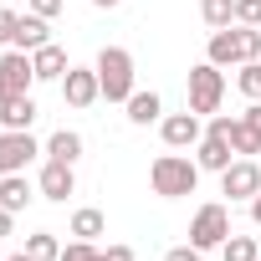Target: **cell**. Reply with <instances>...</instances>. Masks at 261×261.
<instances>
[{
  "mask_svg": "<svg viewBox=\"0 0 261 261\" xmlns=\"http://www.w3.org/2000/svg\"><path fill=\"white\" fill-rule=\"evenodd\" d=\"M236 87H241L246 102H256V97H261V62H241V67H236Z\"/></svg>",
  "mask_w": 261,
  "mask_h": 261,
  "instance_id": "cb8c5ba5",
  "label": "cell"
},
{
  "mask_svg": "<svg viewBox=\"0 0 261 261\" xmlns=\"http://www.w3.org/2000/svg\"><path fill=\"white\" fill-rule=\"evenodd\" d=\"M230 149H236V159H261V134L246 118H236V128H230Z\"/></svg>",
  "mask_w": 261,
  "mask_h": 261,
  "instance_id": "ffe728a7",
  "label": "cell"
},
{
  "mask_svg": "<svg viewBox=\"0 0 261 261\" xmlns=\"http://www.w3.org/2000/svg\"><path fill=\"white\" fill-rule=\"evenodd\" d=\"M205 62L215 67H241L246 51H241V26H225V31H210V46H205Z\"/></svg>",
  "mask_w": 261,
  "mask_h": 261,
  "instance_id": "7c38bea8",
  "label": "cell"
},
{
  "mask_svg": "<svg viewBox=\"0 0 261 261\" xmlns=\"http://www.w3.org/2000/svg\"><path fill=\"white\" fill-rule=\"evenodd\" d=\"M6 261H31V256H26V251H16V256H6Z\"/></svg>",
  "mask_w": 261,
  "mask_h": 261,
  "instance_id": "e575fe53",
  "label": "cell"
},
{
  "mask_svg": "<svg viewBox=\"0 0 261 261\" xmlns=\"http://www.w3.org/2000/svg\"><path fill=\"white\" fill-rule=\"evenodd\" d=\"M256 256H261V241L256 236H236L230 230L225 246H220V261H256Z\"/></svg>",
  "mask_w": 261,
  "mask_h": 261,
  "instance_id": "7402d4cb",
  "label": "cell"
},
{
  "mask_svg": "<svg viewBox=\"0 0 261 261\" xmlns=\"http://www.w3.org/2000/svg\"><path fill=\"white\" fill-rule=\"evenodd\" d=\"M31 87H36L31 51L6 46V51H0V102H11V97H21V92H31Z\"/></svg>",
  "mask_w": 261,
  "mask_h": 261,
  "instance_id": "5b68a950",
  "label": "cell"
},
{
  "mask_svg": "<svg viewBox=\"0 0 261 261\" xmlns=\"http://www.w3.org/2000/svg\"><path fill=\"white\" fill-rule=\"evenodd\" d=\"M46 41H51V21H46V16H36V11H26V16L16 21L11 46H16V51H36V46H46Z\"/></svg>",
  "mask_w": 261,
  "mask_h": 261,
  "instance_id": "4fadbf2b",
  "label": "cell"
},
{
  "mask_svg": "<svg viewBox=\"0 0 261 261\" xmlns=\"http://www.w3.org/2000/svg\"><path fill=\"white\" fill-rule=\"evenodd\" d=\"M36 190H41V200L67 205V195H77V164H57V159H46L41 174H36Z\"/></svg>",
  "mask_w": 261,
  "mask_h": 261,
  "instance_id": "30bf717a",
  "label": "cell"
},
{
  "mask_svg": "<svg viewBox=\"0 0 261 261\" xmlns=\"http://www.w3.org/2000/svg\"><path fill=\"white\" fill-rule=\"evenodd\" d=\"M220 102H225V67H215V62L190 67V113L215 118V113H220Z\"/></svg>",
  "mask_w": 261,
  "mask_h": 261,
  "instance_id": "3957f363",
  "label": "cell"
},
{
  "mask_svg": "<svg viewBox=\"0 0 261 261\" xmlns=\"http://www.w3.org/2000/svg\"><path fill=\"white\" fill-rule=\"evenodd\" d=\"M26 11H36V16H46V21H57V16L67 11V0H26Z\"/></svg>",
  "mask_w": 261,
  "mask_h": 261,
  "instance_id": "4316f807",
  "label": "cell"
},
{
  "mask_svg": "<svg viewBox=\"0 0 261 261\" xmlns=\"http://www.w3.org/2000/svg\"><path fill=\"white\" fill-rule=\"evenodd\" d=\"M159 139H164V149H195L200 139H205V118L200 113H164L159 118Z\"/></svg>",
  "mask_w": 261,
  "mask_h": 261,
  "instance_id": "52a82bcc",
  "label": "cell"
},
{
  "mask_svg": "<svg viewBox=\"0 0 261 261\" xmlns=\"http://www.w3.org/2000/svg\"><path fill=\"white\" fill-rule=\"evenodd\" d=\"M31 67H36V82H62L72 62H67V51H62L57 41H46V46L31 51Z\"/></svg>",
  "mask_w": 261,
  "mask_h": 261,
  "instance_id": "9a60e30c",
  "label": "cell"
},
{
  "mask_svg": "<svg viewBox=\"0 0 261 261\" xmlns=\"http://www.w3.org/2000/svg\"><path fill=\"white\" fill-rule=\"evenodd\" d=\"M41 149H46V159H57V164H77V159H82V134H77V128H57Z\"/></svg>",
  "mask_w": 261,
  "mask_h": 261,
  "instance_id": "ac0fdd59",
  "label": "cell"
},
{
  "mask_svg": "<svg viewBox=\"0 0 261 261\" xmlns=\"http://www.w3.org/2000/svg\"><path fill=\"white\" fill-rule=\"evenodd\" d=\"M195 164H200V169H210V174H225V169L236 164L230 139H220V134H210V128H205V139L195 144Z\"/></svg>",
  "mask_w": 261,
  "mask_h": 261,
  "instance_id": "8fae6325",
  "label": "cell"
},
{
  "mask_svg": "<svg viewBox=\"0 0 261 261\" xmlns=\"http://www.w3.org/2000/svg\"><path fill=\"white\" fill-rule=\"evenodd\" d=\"M102 261H139V256H134V246L113 241V246H102Z\"/></svg>",
  "mask_w": 261,
  "mask_h": 261,
  "instance_id": "f1b7e54d",
  "label": "cell"
},
{
  "mask_svg": "<svg viewBox=\"0 0 261 261\" xmlns=\"http://www.w3.org/2000/svg\"><path fill=\"white\" fill-rule=\"evenodd\" d=\"M241 118H246V123H251V128H256V134H261V97H256V102H251V108H246V113H241Z\"/></svg>",
  "mask_w": 261,
  "mask_h": 261,
  "instance_id": "4dcf8cb0",
  "label": "cell"
},
{
  "mask_svg": "<svg viewBox=\"0 0 261 261\" xmlns=\"http://www.w3.org/2000/svg\"><path fill=\"white\" fill-rule=\"evenodd\" d=\"M16 11H6V6H0V46H11V36H16Z\"/></svg>",
  "mask_w": 261,
  "mask_h": 261,
  "instance_id": "83f0119b",
  "label": "cell"
},
{
  "mask_svg": "<svg viewBox=\"0 0 261 261\" xmlns=\"http://www.w3.org/2000/svg\"><path fill=\"white\" fill-rule=\"evenodd\" d=\"M164 261H205V251L200 246H174V251H164Z\"/></svg>",
  "mask_w": 261,
  "mask_h": 261,
  "instance_id": "f546056e",
  "label": "cell"
},
{
  "mask_svg": "<svg viewBox=\"0 0 261 261\" xmlns=\"http://www.w3.org/2000/svg\"><path fill=\"white\" fill-rule=\"evenodd\" d=\"M92 67H97V82H102L108 102H128L139 92V72H134V51L128 46H102Z\"/></svg>",
  "mask_w": 261,
  "mask_h": 261,
  "instance_id": "7a4b0ae2",
  "label": "cell"
},
{
  "mask_svg": "<svg viewBox=\"0 0 261 261\" xmlns=\"http://www.w3.org/2000/svg\"><path fill=\"white\" fill-rule=\"evenodd\" d=\"M256 261H261V256H256Z\"/></svg>",
  "mask_w": 261,
  "mask_h": 261,
  "instance_id": "d590c367",
  "label": "cell"
},
{
  "mask_svg": "<svg viewBox=\"0 0 261 261\" xmlns=\"http://www.w3.org/2000/svg\"><path fill=\"white\" fill-rule=\"evenodd\" d=\"M46 149L31 134H16V128H0V174H26V164H36Z\"/></svg>",
  "mask_w": 261,
  "mask_h": 261,
  "instance_id": "8992f818",
  "label": "cell"
},
{
  "mask_svg": "<svg viewBox=\"0 0 261 261\" xmlns=\"http://www.w3.org/2000/svg\"><path fill=\"white\" fill-rule=\"evenodd\" d=\"M36 195H41V190H31V179H26V174H0V205H6V210H16V215H21Z\"/></svg>",
  "mask_w": 261,
  "mask_h": 261,
  "instance_id": "e0dca14e",
  "label": "cell"
},
{
  "mask_svg": "<svg viewBox=\"0 0 261 261\" xmlns=\"http://www.w3.org/2000/svg\"><path fill=\"white\" fill-rule=\"evenodd\" d=\"M236 26H261V0H236Z\"/></svg>",
  "mask_w": 261,
  "mask_h": 261,
  "instance_id": "484cf974",
  "label": "cell"
},
{
  "mask_svg": "<svg viewBox=\"0 0 261 261\" xmlns=\"http://www.w3.org/2000/svg\"><path fill=\"white\" fill-rule=\"evenodd\" d=\"M200 21H205L210 31L236 26V0H200Z\"/></svg>",
  "mask_w": 261,
  "mask_h": 261,
  "instance_id": "44dd1931",
  "label": "cell"
},
{
  "mask_svg": "<svg viewBox=\"0 0 261 261\" xmlns=\"http://www.w3.org/2000/svg\"><path fill=\"white\" fill-rule=\"evenodd\" d=\"M220 195H230V200H256L261 195V159H236L225 174H220Z\"/></svg>",
  "mask_w": 261,
  "mask_h": 261,
  "instance_id": "ba28073f",
  "label": "cell"
},
{
  "mask_svg": "<svg viewBox=\"0 0 261 261\" xmlns=\"http://www.w3.org/2000/svg\"><path fill=\"white\" fill-rule=\"evenodd\" d=\"M11 230H16V210L0 205V236H11Z\"/></svg>",
  "mask_w": 261,
  "mask_h": 261,
  "instance_id": "1f68e13d",
  "label": "cell"
},
{
  "mask_svg": "<svg viewBox=\"0 0 261 261\" xmlns=\"http://www.w3.org/2000/svg\"><path fill=\"white\" fill-rule=\"evenodd\" d=\"M225 236H230V210H225L220 200H205V205L195 210V220H190V246H200V251H220Z\"/></svg>",
  "mask_w": 261,
  "mask_h": 261,
  "instance_id": "277c9868",
  "label": "cell"
},
{
  "mask_svg": "<svg viewBox=\"0 0 261 261\" xmlns=\"http://www.w3.org/2000/svg\"><path fill=\"white\" fill-rule=\"evenodd\" d=\"M57 261H102V246H97V241H77V236H72V241L62 246V256H57Z\"/></svg>",
  "mask_w": 261,
  "mask_h": 261,
  "instance_id": "d4e9b609",
  "label": "cell"
},
{
  "mask_svg": "<svg viewBox=\"0 0 261 261\" xmlns=\"http://www.w3.org/2000/svg\"><path fill=\"white\" fill-rule=\"evenodd\" d=\"M123 108H128V123H134V128H149V123H159V118H164V97H159L154 87H139Z\"/></svg>",
  "mask_w": 261,
  "mask_h": 261,
  "instance_id": "5bb4252c",
  "label": "cell"
},
{
  "mask_svg": "<svg viewBox=\"0 0 261 261\" xmlns=\"http://www.w3.org/2000/svg\"><path fill=\"white\" fill-rule=\"evenodd\" d=\"M92 6H97V11H113V6H123V0H92Z\"/></svg>",
  "mask_w": 261,
  "mask_h": 261,
  "instance_id": "836d02e7",
  "label": "cell"
},
{
  "mask_svg": "<svg viewBox=\"0 0 261 261\" xmlns=\"http://www.w3.org/2000/svg\"><path fill=\"white\" fill-rule=\"evenodd\" d=\"M251 220H256V225H261V195H256V200H251Z\"/></svg>",
  "mask_w": 261,
  "mask_h": 261,
  "instance_id": "d6a6232c",
  "label": "cell"
},
{
  "mask_svg": "<svg viewBox=\"0 0 261 261\" xmlns=\"http://www.w3.org/2000/svg\"><path fill=\"white\" fill-rule=\"evenodd\" d=\"M149 185H154L159 200H185V195L200 190V164L185 159L179 149H169V154H159V159L149 164Z\"/></svg>",
  "mask_w": 261,
  "mask_h": 261,
  "instance_id": "6da1fadb",
  "label": "cell"
},
{
  "mask_svg": "<svg viewBox=\"0 0 261 261\" xmlns=\"http://www.w3.org/2000/svg\"><path fill=\"white\" fill-rule=\"evenodd\" d=\"M36 97L31 92H21V97H11V102H0V128H16V134H31V123H36Z\"/></svg>",
  "mask_w": 261,
  "mask_h": 261,
  "instance_id": "2e32d148",
  "label": "cell"
},
{
  "mask_svg": "<svg viewBox=\"0 0 261 261\" xmlns=\"http://www.w3.org/2000/svg\"><path fill=\"white\" fill-rule=\"evenodd\" d=\"M97 97H102L97 67H67V77H62V102H67V108H92Z\"/></svg>",
  "mask_w": 261,
  "mask_h": 261,
  "instance_id": "9c48e42d",
  "label": "cell"
},
{
  "mask_svg": "<svg viewBox=\"0 0 261 261\" xmlns=\"http://www.w3.org/2000/svg\"><path fill=\"white\" fill-rule=\"evenodd\" d=\"M72 236H77V241H97V236H108V215L92 210V205H82V210L72 215Z\"/></svg>",
  "mask_w": 261,
  "mask_h": 261,
  "instance_id": "d6986e66",
  "label": "cell"
},
{
  "mask_svg": "<svg viewBox=\"0 0 261 261\" xmlns=\"http://www.w3.org/2000/svg\"><path fill=\"white\" fill-rule=\"evenodd\" d=\"M26 256H31V261H57L62 246H57L51 230H31V236H26Z\"/></svg>",
  "mask_w": 261,
  "mask_h": 261,
  "instance_id": "603a6c76",
  "label": "cell"
}]
</instances>
